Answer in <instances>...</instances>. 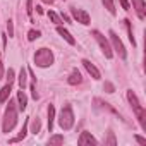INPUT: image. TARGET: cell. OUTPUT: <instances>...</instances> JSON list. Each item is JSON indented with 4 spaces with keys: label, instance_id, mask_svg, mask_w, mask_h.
<instances>
[{
    "label": "cell",
    "instance_id": "17",
    "mask_svg": "<svg viewBox=\"0 0 146 146\" xmlns=\"http://www.w3.org/2000/svg\"><path fill=\"white\" fill-rule=\"evenodd\" d=\"M53 119H55V107L53 105H48V131L50 132L53 129Z\"/></svg>",
    "mask_w": 146,
    "mask_h": 146
},
{
    "label": "cell",
    "instance_id": "16",
    "mask_svg": "<svg viewBox=\"0 0 146 146\" xmlns=\"http://www.w3.org/2000/svg\"><path fill=\"white\" fill-rule=\"evenodd\" d=\"M26 74H28V69H21V72H19V88H21V90H24V88L28 86V78H26Z\"/></svg>",
    "mask_w": 146,
    "mask_h": 146
},
{
    "label": "cell",
    "instance_id": "5",
    "mask_svg": "<svg viewBox=\"0 0 146 146\" xmlns=\"http://www.w3.org/2000/svg\"><path fill=\"white\" fill-rule=\"evenodd\" d=\"M91 35H93V36H95V40L98 41V45H100V48H102L103 55H105L107 58H112V57H113V52H112V46H110L108 40H107L100 31H96V29H93V31H91Z\"/></svg>",
    "mask_w": 146,
    "mask_h": 146
},
{
    "label": "cell",
    "instance_id": "4",
    "mask_svg": "<svg viewBox=\"0 0 146 146\" xmlns=\"http://www.w3.org/2000/svg\"><path fill=\"white\" fill-rule=\"evenodd\" d=\"M35 64L38 67H50L53 64V53L48 48H40L35 53Z\"/></svg>",
    "mask_w": 146,
    "mask_h": 146
},
{
    "label": "cell",
    "instance_id": "13",
    "mask_svg": "<svg viewBox=\"0 0 146 146\" xmlns=\"http://www.w3.org/2000/svg\"><path fill=\"white\" fill-rule=\"evenodd\" d=\"M17 107H19V110H26V107H28V96L24 95L23 90L17 91Z\"/></svg>",
    "mask_w": 146,
    "mask_h": 146
},
{
    "label": "cell",
    "instance_id": "24",
    "mask_svg": "<svg viewBox=\"0 0 146 146\" xmlns=\"http://www.w3.org/2000/svg\"><path fill=\"white\" fill-rule=\"evenodd\" d=\"M5 79H7L9 84L14 83V79H16V72H14V69H9V70H7V78H5Z\"/></svg>",
    "mask_w": 146,
    "mask_h": 146
},
{
    "label": "cell",
    "instance_id": "2",
    "mask_svg": "<svg viewBox=\"0 0 146 146\" xmlns=\"http://www.w3.org/2000/svg\"><path fill=\"white\" fill-rule=\"evenodd\" d=\"M16 122H17V108H16V103L14 102H9V107L5 110L4 122H2V131L4 132H11L14 129Z\"/></svg>",
    "mask_w": 146,
    "mask_h": 146
},
{
    "label": "cell",
    "instance_id": "14",
    "mask_svg": "<svg viewBox=\"0 0 146 146\" xmlns=\"http://www.w3.org/2000/svg\"><path fill=\"white\" fill-rule=\"evenodd\" d=\"M28 125H29V119H26V122H24V125H23V129H21V132L17 134V137H14V139H11L9 143H19V141H23V139L26 137V134H28Z\"/></svg>",
    "mask_w": 146,
    "mask_h": 146
},
{
    "label": "cell",
    "instance_id": "18",
    "mask_svg": "<svg viewBox=\"0 0 146 146\" xmlns=\"http://www.w3.org/2000/svg\"><path fill=\"white\" fill-rule=\"evenodd\" d=\"M40 129H41L40 119H38V117H31V132H33V134H38Z\"/></svg>",
    "mask_w": 146,
    "mask_h": 146
},
{
    "label": "cell",
    "instance_id": "11",
    "mask_svg": "<svg viewBox=\"0 0 146 146\" xmlns=\"http://www.w3.org/2000/svg\"><path fill=\"white\" fill-rule=\"evenodd\" d=\"M57 33H58V35H60V36H62V38H64V40H65L69 45H76V40H74V36H72V35H70V33H69L65 28H62V26H57Z\"/></svg>",
    "mask_w": 146,
    "mask_h": 146
},
{
    "label": "cell",
    "instance_id": "23",
    "mask_svg": "<svg viewBox=\"0 0 146 146\" xmlns=\"http://www.w3.org/2000/svg\"><path fill=\"white\" fill-rule=\"evenodd\" d=\"M48 17L52 19V23H55L57 26H60V23H62V21H60V17H58V16H57L53 11H48Z\"/></svg>",
    "mask_w": 146,
    "mask_h": 146
},
{
    "label": "cell",
    "instance_id": "19",
    "mask_svg": "<svg viewBox=\"0 0 146 146\" xmlns=\"http://www.w3.org/2000/svg\"><path fill=\"white\" fill-rule=\"evenodd\" d=\"M124 24H125V28H127V33H129V40H131L132 46H136V40H134V33H132V24H131V21H129V19H125V21H124Z\"/></svg>",
    "mask_w": 146,
    "mask_h": 146
},
{
    "label": "cell",
    "instance_id": "15",
    "mask_svg": "<svg viewBox=\"0 0 146 146\" xmlns=\"http://www.w3.org/2000/svg\"><path fill=\"white\" fill-rule=\"evenodd\" d=\"M11 91H12V90H11V84L7 83V84L2 88V90H0V103H5V102L9 100V96H11Z\"/></svg>",
    "mask_w": 146,
    "mask_h": 146
},
{
    "label": "cell",
    "instance_id": "7",
    "mask_svg": "<svg viewBox=\"0 0 146 146\" xmlns=\"http://www.w3.org/2000/svg\"><path fill=\"white\" fill-rule=\"evenodd\" d=\"M70 14H72V17H74L78 23H81V24H84V26H88V24L91 23L90 14H88L86 11H83V9H76V7H72V9H70Z\"/></svg>",
    "mask_w": 146,
    "mask_h": 146
},
{
    "label": "cell",
    "instance_id": "20",
    "mask_svg": "<svg viewBox=\"0 0 146 146\" xmlns=\"http://www.w3.org/2000/svg\"><path fill=\"white\" fill-rule=\"evenodd\" d=\"M62 143H64V136H62V134H55V136H52V137L48 139V144H50V146L62 144Z\"/></svg>",
    "mask_w": 146,
    "mask_h": 146
},
{
    "label": "cell",
    "instance_id": "28",
    "mask_svg": "<svg viewBox=\"0 0 146 146\" xmlns=\"http://www.w3.org/2000/svg\"><path fill=\"white\" fill-rule=\"evenodd\" d=\"M105 143H107V144H112V146L117 144V141H115V137H113V132H108V139H107Z\"/></svg>",
    "mask_w": 146,
    "mask_h": 146
},
{
    "label": "cell",
    "instance_id": "10",
    "mask_svg": "<svg viewBox=\"0 0 146 146\" xmlns=\"http://www.w3.org/2000/svg\"><path fill=\"white\" fill-rule=\"evenodd\" d=\"M83 65L86 67V70H88L90 74H91V78H93V79H100V78H102L100 70H98V69H96V67H95V65H93L90 60H86V58H84V60H83Z\"/></svg>",
    "mask_w": 146,
    "mask_h": 146
},
{
    "label": "cell",
    "instance_id": "6",
    "mask_svg": "<svg viewBox=\"0 0 146 146\" xmlns=\"http://www.w3.org/2000/svg\"><path fill=\"white\" fill-rule=\"evenodd\" d=\"M108 36H110L112 46H113V50L119 53V57H120V58H125V57H127V52H125V48H124V43H122L120 38L117 36V33H115V31H110Z\"/></svg>",
    "mask_w": 146,
    "mask_h": 146
},
{
    "label": "cell",
    "instance_id": "27",
    "mask_svg": "<svg viewBox=\"0 0 146 146\" xmlns=\"http://www.w3.org/2000/svg\"><path fill=\"white\" fill-rule=\"evenodd\" d=\"M103 88H105V91H107V93H113V91H115V86H113L112 83H108V81L105 83V86H103Z\"/></svg>",
    "mask_w": 146,
    "mask_h": 146
},
{
    "label": "cell",
    "instance_id": "29",
    "mask_svg": "<svg viewBox=\"0 0 146 146\" xmlns=\"http://www.w3.org/2000/svg\"><path fill=\"white\" fill-rule=\"evenodd\" d=\"M134 139H136V141H137L139 144H143V146H146V139H144L143 136H137V134H136V136H134Z\"/></svg>",
    "mask_w": 146,
    "mask_h": 146
},
{
    "label": "cell",
    "instance_id": "1",
    "mask_svg": "<svg viewBox=\"0 0 146 146\" xmlns=\"http://www.w3.org/2000/svg\"><path fill=\"white\" fill-rule=\"evenodd\" d=\"M127 102L132 105V110H134V113H136V117H137V120H139V124H141L143 131H146V112H144L143 105L139 103V100H137V96L134 95V91H132V90H129V91H127Z\"/></svg>",
    "mask_w": 146,
    "mask_h": 146
},
{
    "label": "cell",
    "instance_id": "30",
    "mask_svg": "<svg viewBox=\"0 0 146 146\" xmlns=\"http://www.w3.org/2000/svg\"><path fill=\"white\" fill-rule=\"evenodd\" d=\"M120 5H122V9H125V11H129V2H127V0H120Z\"/></svg>",
    "mask_w": 146,
    "mask_h": 146
},
{
    "label": "cell",
    "instance_id": "3",
    "mask_svg": "<svg viewBox=\"0 0 146 146\" xmlns=\"http://www.w3.org/2000/svg\"><path fill=\"white\" fill-rule=\"evenodd\" d=\"M58 125L64 131H69L72 125H74V112H72L70 105H64L60 113H58Z\"/></svg>",
    "mask_w": 146,
    "mask_h": 146
},
{
    "label": "cell",
    "instance_id": "21",
    "mask_svg": "<svg viewBox=\"0 0 146 146\" xmlns=\"http://www.w3.org/2000/svg\"><path fill=\"white\" fill-rule=\"evenodd\" d=\"M102 2H103V5H105V9L110 12V14H115V4H113V0H102Z\"/></svg>",
    "mask_w": 146,
    "mask_h": 146
},
{
    "label": "cell",
    "instance_id": "33",
    "mask_svg": "<svg viewBox=\"0 0 146 146\" xmlns=\"http://www.w3.org/2000/svg\"><path fill=\"white\" fill-rule=\"evenodd\" d=\"M41 2H45V4H48V5H52V4H53V0H41Z\"/></svg>",
    "mask_w": 146,
    "mask_h": 146
},
{
    "label": "cell",
    "instance_id": "31",
    "mask_svg": "<svg viewBox=\"0 0 146 146\" xmlns=\"http://www.w3.org/2000/svg\"><path fill=\"white\" fill-rule=\"evenodd\" d=\"M0 79H4V64L0 60Z\"/></svg>",
    "mask_w": 146,
    "mask_h": 146
},
{
    "label": "cell",
    "instance_id": "9",
    "mask_svg": "<svg viewBox=\"0 0 146 146\" xmlns=\"http://www.w3.org/2000/svg\"><path fill=\"white\" fill-rule=\"evenodd\" d=\"M132 9L136 11L139 19L146 17V4H144V0H132Z\"/></svg>",
    "mask_w": 146,
    "mask_h": 146
},
{
    "label": "cell",
    "instance_id": "22",
    "mask_svg": "<svg viewBox=\"0 0 146 146\" xmlns=\"http://www.w3.org/2000/svg\"><path fill=\"white\" fill-rule=\"evenodd\" d=\"M40 36H41V33H40L38 29H29V31H28V40H29V41H35V40H38Z\"/></svg>",
    "mask_w": 146,
    "mask_h": 146
},
{
    "label": "cell",
    "instance_id": "25",
    "mask_svg": "<svg viewBox=\"0 0 146 146\" xmlns=\"http://www.w3.org/2000/svg\"><path fill=\"white\" fill-rule=\"evenodd\" d=\"M7 33H9V38H12L14 36V23L9 19L7 21Z\"/></svg>",
    "mask_w": 146,
    "mask_h": 146
},
{
    "label": "cell",
    "instance_id": "8",
    "mask_svg": "<svg viewBox=\"0 0 146 146\" xmlns=\"http://www.w3.org/2000/svg\"><path fill=\"white\" fill-rule=\"evenodd\" d=\"M78 144L79 146H96L98 144V141L91 136V132H88V131H84V132H81V136H79V139H78Z\"/></svg>",
    "mask_w": 146,
    "mask_h": 146
},
{
    "label": "cell",
    "instance_id": "32",
    "mask_svg": "<svg viewBox=\"0 0 146 146\" xmlns=\"http://www.w3.org/2000/svg\"><path fill=\"white\" fill-rule=\"evenodd\" d=\"M36 12H38V14H43V9H41V5H36Z\"/></svg>",
    "mask_w": 146,
    "mask_h": 146
},
{
    "label": "cell",
    "instance_id": "12",
    "mask_svg": "<svg viewBox=\"0 0 146 146\" xmlns=\"http://www.w3.org/2000/svg\"><path fill=\"white\" fill-rule=\"evenodd\" d=\"M81 81H83V76H81V72H79L78 69L72 70V72H70V76H69V79H67V83H69V84H72V86L81 84Z\"/></svg>",
    "mask_w": 146,
    "mask_h": 146
},
{
    "label": "cell",
    "instance_id": "26",
    "mask_svg": "<svg viewBox=\"0 0 146 146\" xmlns=\"http://www.w3.org/2000/svg\"><path fill=\"white\" fill-rule=\"evenodd\" d=\"M26 14L33 16V0H26Z\"/></svg>",
    "mask_w": 146,
    "mask_h": 146
}]
</instances>
